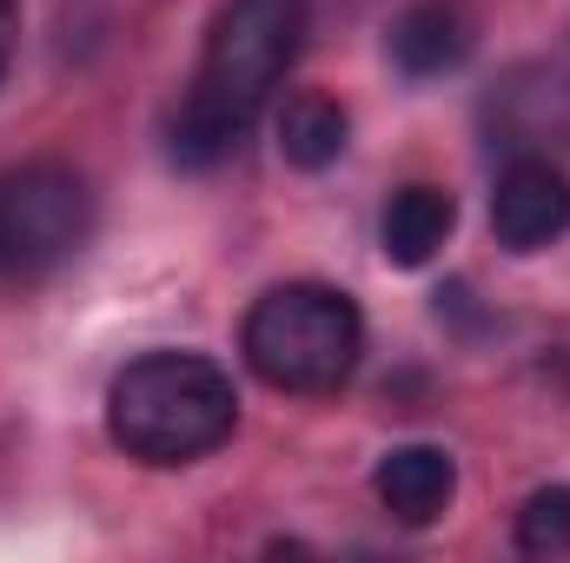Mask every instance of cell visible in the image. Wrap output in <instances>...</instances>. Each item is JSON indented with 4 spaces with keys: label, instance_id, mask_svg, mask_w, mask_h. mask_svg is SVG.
I'll use <instances>...</instances> for the list:
<instances>
[{
    "label": "cell",
    "instance_id": "1",
    "mask_svg": "<svg viewBox=\"0 0 570 563\" xmlns=\"http://www.w3.org/2000/svg\"><path fill=\"white\" fill-rule=\"evenodd\" d=\"M305 27H312L305 0H219L206 47H199V73L166 127L173 166L213 172L219 159L239 152V140L253 134V120L266 113V100L292 73Z\"/></svg>",
    "mask_w": 570,
    "mask_h": 563
},
{
    "label": "cell",
    "instance_id": "2",
    "mask_svg": "<svg viewBox=\"0 0 570 563\" xmlns=\"http://www.w3.org/2000/svg\"><path fill=\"white\" fill-rule=\"evenodd\" d=\"M239 424L233 378L199 352H140L107 385V431L140 464H193Z\"/></svg>",
    "mask_w": 570,
    "mask_h": 563
},
{
    "label": "cell",
    "instance_id": "3",
    "mask_svg": "<svg viewBox=\"0 0 570 563\" xmlns=\"http://www.w3.org/2000/svg\"><path fill=\"white\" fill-rule=\"evenodd\" d=\"M246 365L292 398H325L358 372L365 352V312L352 305V292L318 279L273 285L253 312H246Z\"/></svg>",
    "mask_w": 570,
    "mask_h": 563
},
{
    "label": "cell",
    "instance_id": "4",
    "mask_svg": "<svg viewBox=\"0 0 570 563\" xmlns=\"http://www.w3.org/2000/svg\"><path fill=\"white\" fill-rule=\"evenodd\" d=\"M94 239V186L60 166H7L0 172V279H40L67 266Z\"/></svg>",
    "mask_w": 570,
    "mask_h": 563
},
{
    "label": "cell",
    "instance_id": "5",
    "mask_svg": "<svg viewBox=\"0 0 570 563\" xmlns=\"http://www.w3.org/2000/svg\"><path fill=\"white\" fill-rule=\"evenodd\" d=\"M491 233H498V246L518 253V259L558 246V239L570 233L564 166H551V159H538V152L511 159V166L498 172V192H491Z\"/></svg>",
    "mask_w": 570,
    "mask_h": 563
},
{
    "label": "cell",
    "instance_id": "6",
    "mask_svg": "<svg viewBox=\"0 0 570 563\" xmlns=\"http://www.w3.org/2000/svg\"><path fill=\"white\" fill-rule=\"evenodd\" d=\"M372 491H379V504L399 524L425 531V524H438L451 511V497H458V457L444 444H392L379 457V471H372Z\"/></svg>",
    "mask_w": 570,
    "mask_h": 563
},
{
    "label": "cell",
    "instance_id": "7",
    "mask_svg": "<svg viewBox=\"0 0 570 563\" xmlns=\"http://www.w3.org/2000/svg\"><path fill=\"white\" fill-rule=\"evenodd\" d=\"M478 47V13L464 0H412L392 20V60L412 80H438L451 67H464Z\"/></svg>",
    "mask_w": 570,
    "mask_h": 563
},
{
    "label": "cell",
    "instance_id": "8",
    "mask_svg": "<svg viewBox=\"0 0 570 563\" xmlns=\"http://www.w3.org/2000/svg\"><path fill=\"white\" fill-rule=\"evenodd\" d=\"M458 226V206L444 186H399L385 219H379V239H385V259L392 266H431L438 246L451 239Z\"/></svg>",
    "mask_w": 570,
    "mask_h": 563
},
{
    "label": "cell",
    "instance_id": "9",
    "mask_svg": "<svg viewBox=\"0 0 570 563\" xmlns=\"http://www.w3.org/2000/svg\"><path fill=\"white\" fill-rule=\"evenodd\" d=\"M352 140V113L332 93H292L279 107V152L298 172H325Z\"/></svg>",
    "mask_w": 570,
    "mask_h": 563
},
{
    "label": "cell",
    "instance_id": "10",
    "mask_svg": "<svg viewBox=\"0 0 570 563\" xmlns=\"http://www.w3.org/2000/svg\"><path fill=\"white\" fill-rule=\"evenodd\" d=\"M518 551L524 557H570V484H544L518 511Z\"/></svg>",
    "mask_w": 570,
    "mask_h": 563
},
{
    "label": "cell",
    "instance_id": "11",
    "mask_svg": "<svg viewBox=\"0 0 570 563\" xmlns=\"http://www.w3.org/2000/svg\"><path fill=\"white\" fill-rule=\"evenodd\" d=\"M13 40H20V0H0V80H7V60H13Z\"/></svg>",
    "mask_w": 570,
    "mask_h": 563
}]
</instances>
